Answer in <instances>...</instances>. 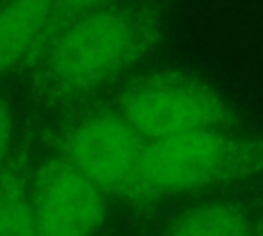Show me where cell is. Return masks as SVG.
Returning a JSON list of instances; mask_svg holds the SVG:
<instances>
[{"label":"cell","mask_w":263,"mask_h":236,"mask_svg":"<svg viewBox=\"0 0 263 236\" xmlns=\"http://www.w3.org/2000/svg\"><path fill=\"white\" fill-rule=\"evenodd\" d=\"M154 33V12L123 2L70 23L27 66L33 99L49 107L80 103L142 57Z\"/></svg>","instance_id":"1"},{"label":"cell","mask_w":263,"mask_h":236,"mask_svg":"<svg viewBox=\"0 0 263 236\" xmlns=\"http://www.w3.org/2000/svg\"><path fill=\"white\" fill-rule=\"evenodd\" d=\"M259 172H263V137L234 127L205 129L146 142L127 197L154 201Z\"/></svg>","instance_id":"2"},{"label":"cell","mask_w":263,"mask_h":236,"mask_svg":"<svg viewBox=\"0 0 263 236\" xmlns=\"http://www.w3.org/2000/svg\"><path fill=\"white\" fill-rule=\"evenodd\" d=\"M117 109L144 142L236 127L230 107L210 86L179 74L138 82L121 96Z\"/></svg>","instance_id":"3"},{"label":"cell","mask_w":263,"mask_h":236,"mask_svg":"<svg viewBox=\"0 0 263 236\" xmlns=\"http://www.w3.org/2000/svg\"><path fill=\"white\" fill-rule=\"evenodd\" d=\"M144 146L117 107H103L72 117L53 135L51 152L66 158L105 195L127 197Z\"/></svg>","instance_id":"4"},{"label":"cell","mask_w":263,"mask_h":236,"mask_svg":"<svg viewBox=\"0 0 263 236\" xmlns=\"http://www.w3.org/2000/svg\"><path fill=\"white\" fill-rule=\"evenodd\" d=\"M107 195L60 154L33 162L31 203L37 236H92L105 220Z\"/></svg>","instance_id":"5"},{"label":"cell","mask_w":263,"mask_h":236,"mask_svg":"<svg viewBox=\"0 0 263 236\" xmlns=\"http://www.w3.org/2000/svg\"><path fill=\"white\" fill-rule=\"evenodd\" d=\"M53 21V0H6L0 4V80L27 70Z\"/></svg>","instance_id":"6"},{"label":"cell","mask_w":263,"mask_h":236,"mask_svg":"<svg viewBox=\"0 0 263 236\" xmlns=\"http://www.w3.org/2000/svg\"><path fill=\"white\" fill-rule=\"evenodd\" d=\"M31 133L16 131L0 174V236H37L31 203Z\"/></svg>","instance_id":"7"},{"label":"cell","mask_w":263,"mask_h":236,"mask_svg":"<svg viewBox=\"0 0 263 236\" xmlns=\"http://www.w3.org/2000/svg\"><path fill=\"white\" fill-rule=\"evenodd\" d=\"M249 213L230 201H210L179 213L166 236H253Z\"/></svg>","instance_id":"8"},{"label":"cell","mask_w":263,"mask_h":236,"mask_svg":"<svg viewBox=\"0 0 263 236\" xmlns=\"http://www.w3.org/2000/svg\"><path fill=\"white\" fill-rule=\"evenodd\" d=\"M115 2H119V0H53V21H51V27H49L45 41L49 37H53L58 31H62L64 27H68L70 23H74V21H78L90 12H97L101 8H107ZM45 41H43V45H45Z\"/></svg>","instance_id":"9"},{"label":"cell","mask_w":263,"mask_h":236,"mask_svg":"<svg viewBox=\"0 0 263 236\" xmlns=\"http://www.w3.org/2000/svg\"><path fill=\"white\" fill-rule=\"evenodd\" d=\"M14 137H16L14 113H12L8 99L0 94V174L4 170V164H6V158H8V152L12 148Z\"/></svg>","instance_id":"10"},{"label":"cell","mask_w":263,"mask_h":236,"mask_svg":"<svg viewBox=\"0 0 263 236\" xmlns=\"http://www.w3.org/2000/svg\"><path fill=\"white\" fill-rule=\"evenodd\" d=\"M253 236H263V224H261V226H255V230H253Z\"/></svg>","instance_id":"11"},{"label":"cell","mask_w":263,"mask_h":236,"mask_svg":"<svg viewBox=\"0 0 263 236\" xmlns=\"http://www.w3.org/2000/svg\"><path fill=\"white\" fill-rule=\"evenodd\" d=\"M2 2H6V0H0V4H2Z\"/></svg>","instance_id":"12"}]
</instances>
